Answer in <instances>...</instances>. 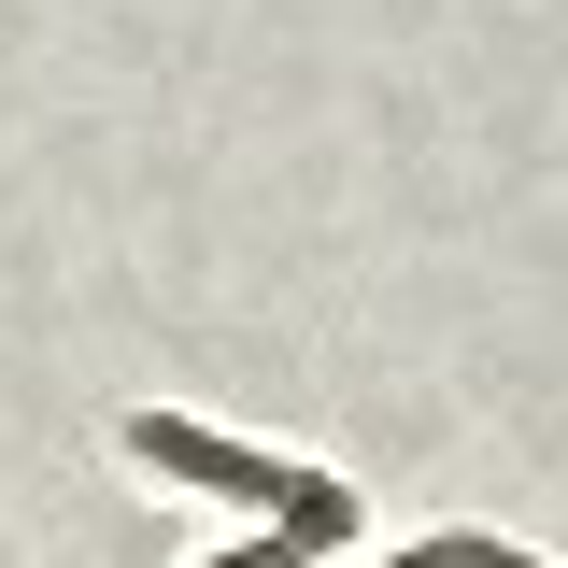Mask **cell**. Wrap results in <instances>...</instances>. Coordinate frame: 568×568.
<instances>
[{"instance_id": "cell-1", "label": "cell", "mask_w": 568, "mask_h": 568, "mask_svg": "<svg viewBox=\"0 0 568 568\" xmlns=\"http://www.w3.org/2000/svg\"><path fill=\"white\" fill-rule=\"evenodd\" d=\"M142 455H171V469H200V484H227V497H271V511H298V540H342V497H313V469H271V455H213L200 426H142Z\"/></svg>"}]
</instances>
